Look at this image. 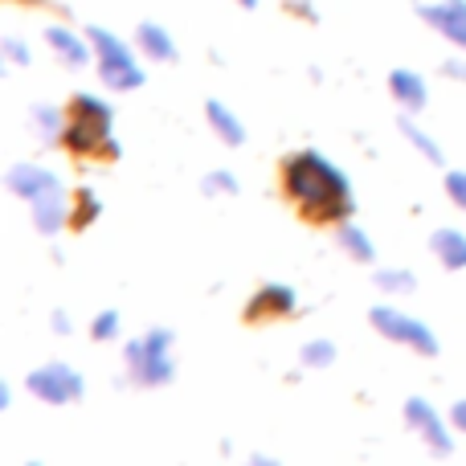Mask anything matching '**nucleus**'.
Masks as SVG:
<instances>
[{"label": "nucleus", "mask_w": 466, "mask_h": 466, "mask_svg": "<svg viewBox=\"0 0 466 466\" xmlns=\"http://www.w3.org/2000/svg\"><path fill=\"white\" fill-rule=\"evenodd\" d=\"M282 193L311 226H339L352 218V185L348 177L319 152H295L282 160Z\"/></svg>", "instance_id": "nucleus-1"}, {"label": "nucleus", "mask_w": 466, "mask_h": 466, "mask_svg": "<svg viewBox=\"0 0 466 466\" xmlns=\"http://www.w3.org/2000/svg\"><path fill=\"white\" fill-rule=\"evenodd\" d=\"M57 144L78 160H119V139L111 131V106L95 95H74L66 106L62 139Z\"/></svg>", "instance_id": "nucleus-2"}, {"label": "nucleus", "mask_w": 466, "mask_h": 466, "mask_svg": "<svg viewBox=\"0 0 466 466\" xmlns=\"http://www.w3.org/2000/svg\"><path fill=\"white\" fill-rule=\"evenodd\" d=\"M86 37H90V46L98 49V78H103L106 86H111V90L144 86V70H139V62L131 57V49L123 46L111 29H98V25H95Z\"/></svg>", "instance_id": "nucleus-3"}, {"label": "nucleus", "mask_w": 466, "mask_h": 466, "mask_svg": "<svg viewBox=\"0 0 466 466\" xmlns=\"http://www.w3.org/2000/svg\"><path fill=\"white\" fill-rule=\"evenodd\" d=\"M172 331L156 328L147 331L144 339H131L127 344V369L131 377L139 380V385H164V380H172Z\"/></svg>", "instance_id": "nucleus-4"}, {"label": "nucleus", "mask_w": 466, "mask_h": 466, "mask_svg": "<svg viewBox=\"0 0 466 466\" xmlns=\"http://www.w3.org/2000/svg\"><path fill=\"white\" fill-rule=\"evenodd\" d=\"M369 319H372V328H377L380 336L397 339V344H410L413 352H426V356L438 352L434 331H430L426 323H418V319H410V315H401L397 307H372Z\"/></svg>", "instance_id": "nucleus-5"}, {"label": "nucleus", "mask_w": 466, "mask_h": 466, "mask_svg": "<svg viewBox=\"0 0 466 466\" xmlns=\"http://www.w3.org/2000/svg\"><path fill=\"white\" fill-rule=\"evenodd\" d=\"M29 393L41 397V401L49 405H70V401H82V393H86V385H82V377L70 369V364H46V369H37L29 380Z\"/></svg>", "instance_id": "nucleus-6"}, {"label": "nucleus", "mask_w": 466, "mask_h": 466, "mask_svg": "<svg viewBox=\"0 0 466 466\" xmlns=\"http://www.w3.org/2000/svg\"><path fill=\"white\" fill-rule=\"evenodd\" d=\"M405 421H410V426L418 430L421 438H426L434 454H451L454 442H451V434H446L442 418L434 413V405H430V401H421V397H410V401H405Z\"/></svg>", "instance_id": "nucleus-7"}, {"label": "nucleus", "mask_w": 466, "mask_h": 466, "mask_svg": "<svg viewBox=\"0 0 466 466\" xmlns=\"http://www.w3.org/2000/svg\"><path fill=\"white\" fill-rule=\"evenodd\" d=\"M295 290L282 287V282H266L262 290H258L254 299H249L246 307V319L258 323V319H287V315H295Z\"/></svg>", "instance_id": "nucleus-8"}, {"label": "nucleus", "mask_w": 466, "mask_h": 466, "mask_svg": "<svg viewBox=\"0 0 466 466\" xmlns=\"http://www.w3.org/2000/svg\"><path fill=\"white\" fill-rule=\"evenodd\" d=\"M421 21H430L446 41L466 49V0H442V5H421Z\"/></svg>", "instance_id": "nucleus-9"}, {"label": "nucleus", "mask_w": 466, "mask_h": 466, "mask_svg": "<svg viewBox=\"0 0 466 466\" xmlns=\"http://www.w3.org/2000/svg\"><path fill=\"white\" fill-rule=\"evenodd\" d=\"M8 188H13L16 197H25V201H37V197H46L49 188H62V180H57L54 172H46V168L16 164V168L8 172Z\"/></svg>", "instance_id": "nucleus-10"}, {"label": "nucleus", "mask_w": 466, "mask_h": 466, "mask_svg": "<svg viewBox=\"0 0 466 466\" xmlns=\"http://www.w3.org/2000/svg\"><path fill=\"white\" fill-rule=\"evenodd\" d=\"M33 205V221H37L41 233H57L70 221V201H66V188H49L46 197H37Z\"/></svg>", "instance_id": "nucleus-11"}, {"label": "nucleus", "mask_w": 466, "mask_h": 466, "mask_svg": "<svg viewBox=\"0 0 466 466\" xmlns=\"http://www.w3.org/2000/svg\"><path fill=\"white\" fill-rule=\"evenodd\" d=\"M46 41H49V49H54L66 66H70V70H82V66H86L90 49H86V41H82L74 29H66V25H49Z\"/></svg>", "instance_id": "nucleus-12"}, {"label": "nucleus", "mask_w": 466, "mask_h": 466, "mask_svg": "<svg viewBox=\"0 0 466 466\" xmlns=\"http://www.w3.org/2000/svg\"><path fill=\"white\" fill-rule=\"evenodd\" d=\"M389 90H393V98H397L401 106H410V111L426 106V98H430L426 82H421L413 70H393V74H389Z\"/></svg>", "instance_id": "nucleus-13"}, {"label": "nucleus", "mask_w": 466, "mask_h": 466, "mask_svg": "<svg viewBox=\"0 0 466 466\" xmlns=\"http://www.w3.org/2000/svg\"><path fill=\"white\" fill-rule=\"evenodd\" d=\"M136 41H139V49H144L147 57H156V62H172L177 57V46H172V33L164 29V25H156V21H144L136 29Z\"/></svg>", "instance_id": "nucleus-14"}, {"label": "nucleus", "mask_w": 466, "mask_h": 466, "mask_svg": "<svg viewBox=\"0 0 466 466\" xmlns=\"http://www.w3.org/2000/svg\"><path fill=\"white\" fill-rule=\"evenodd\" d=\"M430 246H434L438 262H442L446 270H462V266H466V233H459V229H438L434 238H430Z\"/></svg>", "instance_id": "nucleus-15"}, {"label": "nucleus", "mask_w": 466, "mask_h": 466, "mask_svg": "<svg viewBox=\"0 0 466 466\" xmlns=\"http://www.w3.org/2000/svg\"><path fill=\"white\" fill-rule=\"evenodd\" d=\"M205 111H209V123H213V131H218L221 139H226L229 147H238V144H246V127H241V119L229 111L226 103H218V98H209L205 103Z\"/></svg>", "instance_id": "nucleus-16"}, {"label": "nucleus", "mask_w": 466, "mask_h": 466, "mask_svg": "<svg viewBox=\"0 0 466 466\" xmlns=\"http://www.w3.org/2000/svg\"><path fill=\"white\" fill-rule=\"evenodd\" d=\"M98 213H103L98 197L90 193V188H78V193H74V205H70V226L74 229H86L90 221H98Z\"/></svg>", "instance_id": "nucleus-17"}, {"label": "nucleus", "mask_w": 466, "mask_h": 466, "mask_svg": "<svg viewBox=\"0 0 466 466\" xmlns=\"http://www.w3.org/2000/svg\"><path fill=\"white\" fill-rule=\"evenodd\" d=\"M339 246H344L352 258H360V262H372V258H377L369 233H364L360 226H339Z\"/></svg>", "instance_id": "nucleus-18"}, {"label": "nucleus", "mask_w": 466, "mask_h": 466, "mask_svg": "<svg viewBox=\"0 0 466 466\" xmlns=\"http://www.w3.org/2000/svg\"><path fill=\"white\" fill-rule=\"evenodd\" d=\"M401 131H405V136H410V144H413V147H418V152H421V156H426V160H430V164H442V147H438V144H434V139H430V136H426V131H421V127H418V123H413V119H401Z\"/></svg>", "instance_id": "nucleus-19"}, {"label": "nucleus", "mask_w": 466, "mask_h": 466, "mask_svg": "<svg viewBox=\"0 0 466 466\" xmlns=\"http://www.w3.org/2000/svg\"><path fill=\"white\" fill-rule=\"evenodd\" d=\"M33 123H37V131L49 139V144H54V139H62V123H66V115L57 111V106H37V111H33Z\"/></svg>", "instance_id": "nucleus-20"}, {"label": "nucleus", "mask_w": 466, "mask_h": 466, "mask_svg": "<svg viewBox=\"0 0 466 466\" xmlns=\"http://www.w3.org/2000/svg\"><path fill=\"white\" fill-rule=\"evenodd\" d=\"M377 287L380 290H397V295H410V290L418 287V279H413L410 270H380L377 274Z\"/></svg>", "instance_id": "nucleus-21"}, {"label": "nucleus", "mask_w": 466, "mask_h": 466, "mask_svg": "<svg viewBox=\"0 0 466 466\" xmlns=\"http://www.w3.org/2000/svg\"><path fill=\"white\" fill-rule=\"evenodd\" d=\"M331 360H336V348H331L328 339H315V344L303 348V364H307V369H328Z\"/></svg>", "instance_id": "nucleus-22"}, {"label": "nucleus", "mask_w": 466, "mask_h": 466, "mask_svg": "<svg viewBox=\"0 0 466 466\" xmlns=\"http://www.w3.org/2000/svg\"><path fill=\"white\" fill-rule=\"evenodd\" d=\"M90 331H95V339H115V336H119V315L103 311L95 323H90Z\"/></svg>", "instance_id": "nucleus-23"}, {"label": "nucleus", "mask_w": 466, "mask_h": 466, "mask_svg": "<svg viewBox=\"0 0 466 466\" xmlns=\"http://www.w3.org/2000/svg\"><path fill=\"white\" fill-rule=\"evenodd\" d=\"M446 193L459 209H466V172H446Z\"/></svg>", "instance_id": "nucleus-24"}, {"label": "nucleus", "mask_w": 466, "mask_h": 466, "mask_svg": "<svg viewBox=\"0 0 466 466\" xmlns=\"http://www.w3.org/2000/svg\"><path fill=\"white\" fill-rule=\"evenodd\" d=\"M205 193H238V180L229 172H209L205 177Z\"/></svg>", "instance_id": "nucleus-25"}, {"label": "nucleus", "mask_w": 466, "mask_h": 466, "mask_svg": "<svg viewBox=\"0 0 466 466\" xmlns=\"http://www.w3.org/2000/svg\"><path fill=\"white\" fill-rule=\"evenodd\" d=\"M5 57H8V62H16V66H29V62H33V54L25 49L21 37H8V41H5Z\"/></svg>", "instance_id": "nucleus-26"}, {"label": "nucleus", "mask_w": 466, "mask_h": 466, "mask_svg": "<svg viewBox=\"0 0 466 466\" xmlns=\"http://www.w3.org/2000/svg\"><path fill=\"white\" fill-rule=\"evenodd\" d=\"M451 421H454L459 430H466V401H459V405L451 410Z\"/></svg>", "instance_id": "nucleus-27"}, {"label": "nucleus", "mask_w": 466, "mask_h": 466, "mask_svg": "<svg viewBox=\"0 0 466 466\" xmlns=\"http://www.w3.org/2000/svg\"><path fill=\"white\" fill-rule=\"evenodd\" d=\"M54 328H57V331H70V319H66V315L57 311V315H54Z\"/></svg>", "instance_id": "nucleus-28"}, {"label": "nucleus", "mask_w": 466, "mask_h": 466, "mask_svg": "<svg viewBox=\"0 0 466 466\" xmlns=\"http://www.w3.org/2000/svg\"><path fill=\"white\" fill-rule=\"evenodd\" d=\"M238 5H241V8H254V5H258V0H238Z\"/></svg>", "instance_id": "nucleus-29"}, {"label": "nucleus", "mask_w": 466, "mask_h": 466, "mask_svg": "<svg viewBox=\"0 0 466 466\" xmlns=\"http://www.w3.org/2000/svg\"><path fill=\"white\" fill-rule=\"evenodd\" d=\"M21 5H41V0H21Z\"/></svg>", "instance_id": "nucleus-30"}]
</instances>
